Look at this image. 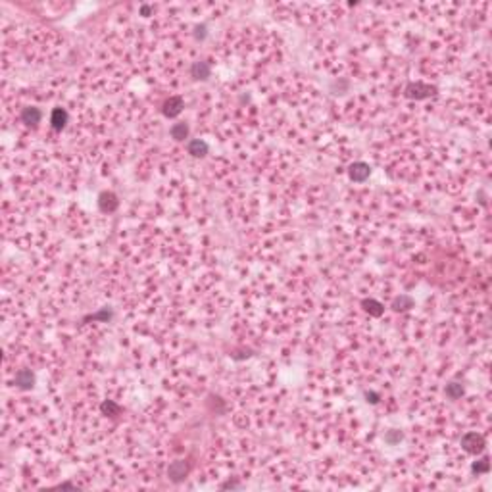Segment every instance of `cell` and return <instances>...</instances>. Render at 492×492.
I'll list each match as a JSON object with an SVG mask.
<instances>
[{
    "instance_id": "1",
    "label": "cell",
    "mask_w": 492,
    "mask_h": 492,
    "mask_svg": "<svg viewBox=\"0 0 492 492\" xmlns=\"http://www.w3.org/2000/svg\"><path fill=\"white\" fill-rule=\"evenodd\" d=\"M437 94V87L433 85H427V83H410L406 89H404V96L406 98H412V100H425L429 96H435Z\"/></svg>"
},
{
    "instance_id": "2",
    "label": "cell",
    "mask_w": 492,
    "mask_h": 492,
    "mask_svg": "<svg viewBox=\"0 0 492 492\" xmlns=\"http://www.w3.org/2000/svg\"><path fill=\"white\" fill-rule=\"evenodd\" d=\"M485 446H487L485 437L479 433H466L462 437V448L469 454H481L485 450Z\"/></svg>"
},
{
    "instance_id": "3",
    "label": "cell",
    "mask_w": 492,
    "mask_h": 492,
    "mask_svg": "<svg viewBox=\"0 0 492 492\" xmlns=\"http://www.w3.org/2000/svg\"><path fill=\"white\" fill-rule=\"evenodd\" d=\"M183 108H185V102L181 96H169L162 106V114L165 117H177L183 112Z\"/></svg>"
},
{
    "instance_id": "4",
    "label": "cell",
    "mask_w": 492,
    "mask_h": 492,
    "mask_svg": "<svg viewBox=\"0 0 492 492\" xmlns=\"http://www.w3.org/2000/svg\"><path fill=\"white\" fill-rule=\"evenodd\" d=\"M371 173V167L365 164V162H354L350 167H348V175L350 179L356 183H363Z\"/></svg>"
},
{
    "instance_id": "5",
    "label": "cell",
    "mask_w": 492,
    "mask_h": 492,
    "mask_svg": "<svg viewBox=\"0 0 492 492\" xmlns=\"http://www.w3.org/2000/svg\"><path fill=\"white\" fill-rule=\"evenodd\" d=\"M187 473H188V466L185 462H173L171 466L167 467V475H169V479L173 483H181L183 479L187 477Z\"/></svg>"
},
{
    "instance_id": "6",
    "label": "cell",
    "mask_w": 492,
    "mask_h": 492,
    "mask_svg": "<svg viewBox=\"0 0 492 492\" xmlns=\"http://www.w3.org/2000/svg\"><path fill=\"white\" fill-rule=\"evenodd\" d=\"M117 206H119V200H117V196H116L114 192L106 190V192H102V194L98 196V208H100L102 211H114Z\"/></svg>"
},
{
    "instance_id": "7",
    "label": "cell",
    "mask_w": 492,
    "mask_h": 492,
    "mask_svg": "<svg viewBox=\"0 0 492 492\" xmlns=\"http://www.w3.org/2000/svg\"><path fill=\"white\" fill-rule=\"evenodd\" d=\"M41 119H43V112L39 108L27 106V108L22 110V121L27 123V125H37V123H41Z\"/></svg>"
},
{
    "instance_id": "8",
    "label": "cell",
    "mask_w": 492,
    "mask_h": 492,
    "mask_svg": "<svg viewBox=\"0 0 492 492\" xmlns=\"http://www.w3.org/2000/svg\"><path fill=\"white\" fill-rule=\"evenodd\" d=\"M50 123L54 131H62L68 123V112L64 108H54L50 116Z\"/></svg>"
},
{
    "instance_id": "9",
    "label": "cell",
    "mask_w": 492,
    "mask_h": 492,
    "mask_svg": "<svg viewBox=\"0 0 492 492\" xmlns=\"http://www.w3.org/2000/svg\"><path fill=\"white\" fill-rule=\"evenodd\" d=\"M16 385H18L20 389L29 390L33 385H35V375H33L29 369H22V371H18V373H16Z\"/></svg>"
},
{
    "instance_id": "10",
    "label": "cell",
    "mask_w": 492,
    "mask_h": 492,
    "mask_svg": "<svg viewBox=\"0 0 492 492\" xmlns=\"http://www.w3.org/2000/svg\"><path fill=\"white\" fill-rule=\"evenodd\" d=\"M210 73H211V68H210V64L208 62H194L192 66H190V75L194 79H208L210 77Z\"/></svg>"
},
{
    "instance_id": "11",
    "label": "cell",
    "mask_w": 492,
    "mask_h": 492,
    "mask_svg": "<svg viewBox=\"0 0 492 492\" xmlns=\"http://www.w3.org/2000/svg\"><path fill=\"white\" fill-rule=\"evenodd\" d=\"M187 150H188V154H192L194 158H202V156L208 154V144L204 141H200V139H192V141H188Z\"/></svg>"
},
{
    "instance_id": "12",
    "label": "cell",
    "mask_w": 492,
    "mask_h": 492,
    "mask_svg": "<svg viewBox=\"0 0 492 492\" xmlns=\"http://www.w3.org/2000/svg\"><path fill=\"white\" fill-rule=\"evenodd\" d=\"M362 306H363V310L367 311L369 315H373V317H379V315H383V311H385V306H383L379 300H373V298H365V300H362Z\"/></svg>"
},
{
    "instance_id": "13",
    "label": "cell",
    "mask_w": 492,
    "mask_h": 492,
    "mask_svg": "<svg viewBox=\"0 0 492 492\" xmlns=\"http://www.w3.org/2000/svg\"><path fill=\"white\" fill-rule=\"evenodd\" d=\"M410 308H414V298H410L406 294H400V296H396L392 300V310L394 311H406Z\"/></svg>"
},
{
    "instance_id": "14",
    "label": "cell",
    "mask_w": 492,
    "mask_h": 492,
    "mask_svg": "<svg viewBox=\"0 0 492 492\" xmlns=\"http://www.w3.org/2000/svg\"><path fill=\"white\" fill-rule=\"evenodd\" d=\"M169 135H171V139H175V141H185L187 135H188V125H187V123H175V125H171Z\"/></svg>"
},
{
    "instance_id": "15",
    "label": "cell",
    "mask_w": 492,
    "mask_h": 492,
    "mask_svg": "<svg viewBox=\"0 0 492 492\" xmlns=\"http://www.w3.org/2000/svg\"><path fill=\"white\" fill-rule=\"evenodd\" d=\"M446 396L452 398V400L462 398V396H464V387H462L460 383H450V385L446 387Z\"/></svg>"
},
{
    "instance_id": "16",
    "label": "cell",
    "mask_w": 492,
    "mask_h": 492,
    "mask_svg": "<svg viewBox=\"0 0 492 492\" xmlns=\"http://www.w3.org/2000/svg\"><path fill=\"white\" fill-rule=\"evenodd\" d=\"M489 469H491V462H489V458H483V460L475 462L473 467H471V471H473V473H477V475H481V473H489Z\"/></svg>"
},
{
    "instance_id": "17",
    "label": "cell",
    "mask_w": 492,
    "mask_h": 492,
    "mask_svg": "<svg viewBox=\"0 0 492 492\" xmlns=\"http://www.w3.org/2000/svg\"><path fill=\"white\" fill-rule=\"evenodd\" d=\"M100 410H102L106 415H112V417H114V415H117L119 412H121V408H119L117 404H114L112 400H106L102 406H100Z\"/></svg>"
},
{
    "instance_id": "18",
    "label": "cell",
    "mask_w": 492,
    "mask_h": 492,
    "mask_svg": "<svg viewBox=\"0 0 492 492\" xmlns=\"http://www.w3.org/2000/svg\"><path fill=\"white\" fill-rule=\"evenodd\" d=\"M385 441L389 442V444H396V442L402 441V433H400V431H389V433L385 435Z\"/></svg>"
},
{
    "instance_id": "19",
    "label": "cell",
    "mask_w": 492,
    "mask_h": 492,
    "mask_svg": "<svg viewBox=\"0 0 492 492\" xmlns=\"http://www.w3.org/2000/svg\"><path fill=\"white\" fill-rule=\"evenodd\" d=\"M365 398H367V402H371V404H377V402H379V394H377V392H365Z\"/></svg>"
},
{
    "instance_id": "20",
    "label": "cell",
    "mask_w": 492,
    "mask_h": 492,
    "mask_svg": "<svg viewBox=\"0 0 492 492\" xmlns=\"http://www.w3.org/2000/svg\"><path fill=\"white\" fill-rule=\"evenodd\" d=\"M110 317V311L104 310L102 313H96V315H91V319H108Z\"/></svg>"
},
{
    "instance_id": "21",
    "label": "cell",
    "mask_w": 492,
    "mask_h": 492,
    "mask_svg": "<svg viewBox=\"0 0 492 492\" xmlns=\"http://www.w3.org/2000/svg\"><path fill=\"white\" fill-rule=\"evenodd\" d=\"M198 39H204V35H206V25H200L196 27V33H194Z\"/></svg>"
},
{
    "instance_id": "22",
    "label": "cell",
    "mask_w": 492,
    "mask_h": 492,
    "mask_svg": "<svg viewBox=\"0 0 492 492\" xmlns=\"http://www.w3.org/2000/svg\"><path fill=\"white\" fill-rule=\"evenodd\" d=\"M221 489H240V485L238 483H225V485H221Z\"/></svg>"
},
{
    "instance_id": "23",
    "label": "cell",
    "mask_w": 492,
    "mask_h": 492,
    "mask_svg": "<svg viewBox=\"0 0 492 492\" xmlns=\"http://www.w3.org/2000/svg\"><path fill=\"white\" fill-rule=\"evenodd\" d=\"M141 14H142V16H148V14H150V6H141Z\"/></svg>"
},
{
    "instance_id": "24",
    "label": "cell",
    "mask_w": 492,
    "mask_h": 492,
    "mask_svg": "<svg viewBox=\"0 0 492 492\" xmlns=\"http://www.w3.org/2000/svg\"><path fill=\"white\" fill-rule=\"evenodd\" d=\"M60 489H75V485H71V483H62Z\"/></svg>"
}]
</instances>
